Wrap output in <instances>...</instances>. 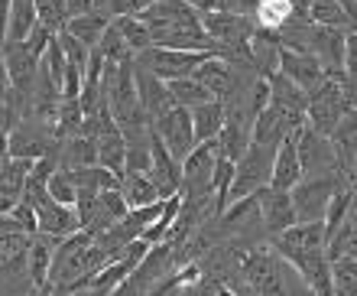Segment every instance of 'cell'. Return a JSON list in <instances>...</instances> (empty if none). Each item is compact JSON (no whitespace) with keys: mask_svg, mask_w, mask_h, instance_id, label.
I'll return each mask as SVG.
<instances>
[{"mask_svg":"<svg viewBox=\"0 0 357 296\" xmlns=\"http://www.w3.org/2000/svg\"><path fill=\"white\" fill-rule=\"evenodd\" d=\"M150 3H153V0H111L107 17H140Z\"/></svg>","mask_w":357,"mask_h":296,"instance_id":"obj_38","label":"cell"},{"mask_svg":"<svg viewBox=\"0 0 357 296\" xmlns=\"http://www.w3.org/2000/svg\"><path fill=\"white\" fill-rule=\"evenodd\" d=\"M98 147V166H104L107 172H114L117 179L123 176V137L121 131H111V134H104L94 140Z\"/></svg>","mask_w":357,"mask_h":296,"instance_id":"obj_28","label":"cell"},{"mask_svg":"<svg viewBox=\"0 0 357 296\" xmlns=\"http://www.w3.org/2000/svg\"><path fill=\"white\" fill-rule=\"evenodd\" d=\"M59 241L46 238V235H33L29 241V254H26V277L29 283H46L49 277V264H52V251Z\"/></svg>","mask_w":357,"mask_h":296,"instance_id":"obj_23","label":"cell"},{"mask_svg":"<svg viewBox=\"0 0 357 296\" xmlns=\"http://www.w3.org/2000/svg\"><path fill=\"white\" fill-rule=\"evenodd\" d=\"M341 186H344V182H341L335 172H325V176H302V179L289 189L296 219L299 221H321V212H325L328 199L341 189Z\"/></svg>","mask_w":357,"mask_h":296,"instance_id":"obj_3","label":"cell"},{"mask_svg":"<svg viewBox=\"0 0 357 296\" xmlns=\"http://www.w3.org/2000/svg\"><path fill=\"white\" fill-rule=\"evenodd\" d=\"M133 85H137V98H140V108H143V114H146V121H150V127L156 124V121H162V117L176 108L166 82L150 75V72L140 68L137 62H133Z\"/></svg>","mask_w":357,"mask_h":296,"instance_id":"obj_7","label":"cell"},{"mask_svg":"<svg viewBox=\"0 0 357 296\" xmlns=\"http://www.w3.org/2000/svg\"><path fill=\"white\" fill-rule=\"evenodd\" d=\"M289 17H292L289 0H260V7H257V13H254V23L264 29H276V33H280V27Z\"/></svg>","mask_w":357,"mask_h":296,"instance_id":"obj_34","label":"cell"},{"mask_svg":"<svg viewBox=\"0 0 357 296\" xmlns=\"http://www.w3.org/2000/svg\"><path fill=\"white\" fill-rule=\"evenodd\" d=\"M140 23L150 33V46L182 49V52H215L198 13L185 0H153L140 13Z\"/></svg>","mask_w":357,"mask_h":296,"instance_id":"obj_1","label":"cell"},{"mask_svg":"<svg viewBox=\"0 0 357 296\" xmlns=\"http://www.w3.org/2000/svg\"><path fill=\"white\" fill-rule=\"evenodd\" d=\"M280 33L276 29H264L257 27L254 36H250V49H247V66H250V72H254L257 78H273L276 72H280Z\"/></svg>","mask_w":357,"mask_h":296,"instance_id":"obj_10","label":"cell"},{"mask_svg":"<svg viewBox=\"0 0 357 296\" xmlns=\"http://www.w3.org/2000/svg\"><path fill=\"white\" fill-rule=\"evenodd\" d=\"M247 144H250V131H247L244 124H237V121H225V127H221L215 137V156L237 163L244 156Z\"/></svg>","mask_w":357,"mask_h":296,"instance_id":"obj_22","label":"cell"},{"mask_svg":"<svg viewBox=\"0 0 357 296\" xmlns=\"http://www.w3.org/2000/svg\"><path fill=\"white\" fill-rule=\"evenodd\" d=\"M10 219L17 221L20 231H26V235H36V212L29 209L26 202H17V205H13V212H10Z\"/></svg>","mask_w":357,"mask_h":296,"instance_id":"obj_39","label":"cell"},{"mask_svg":"<svg viewBox=\"0 0 357 296\" xmlns=\"http://www.w3.org/2000/svg\"><path fill=\"white\" fill-rule=\"evenodd\" d=\"M266 85H270V105L280 108L282 114L292 121V127H302L305 124V105H309V98L302 91L299 85H292L286 75H276L266 78Z\"/></svg>","mask_w":357,"mask_h":296,"instance_id":"obj_14","label":"cell"},{"mask_svg":"<svg viewBox=\"0 0 357 296\" xmlns=\"http://www.w3.org/2000/svg\"><path fill=\"white\" fill-rule=\"evenodd\" d=\"M215 296H234V290L227 287V283H215Z\"/></svg>","mask_w":357,"mask_h":296,"instance_id":"obj_49","label":"cell"},{"mask_svg":"<svg viewBox=\"0 0 357 296\" xmlns=\"http://www.w3.org/2000/svg\"><path fill=\"white\" fill-rule=\"evenodd\" d=\"M46 192H49V199L59 202V205H75V199H78V189H75L72 172H68V170H59V166H56V172L49 176Z\"/></svg>","mask_w":357,"mask_h":296,"instance_id":"obj_35","label":"cell"},{"mask_svg":"<svg viewBox=\"0 0 357 296\" xmlns=\"http://www.w3.org/2000/svg\"><path fill=\"white\" fill-rule=\"evenodd\" d=\"M166 88H169V95H172V101H176V108H185V111H192V108H198V105H205V101H215L205 88L198 85L195 78H176V82H166Z\"/></svg>","mask_w":357,"mask_h":296,"instance_id":"obj_29","label":"cell"},{"mask_svg":"<svg viewBox=\"0 0 357 296\" xmlns=\"http://www.w3.org/2000/svg\"><path fill=\"white\" fill-rule=\"evenodd\" d=\"M82 105H78V98H59V108H56V121H52V140L62 144L68 137H78L82 134Z\"/></svg>","mask_w":357,"mask_h":296,"instance_id":"obj_24","label":"cell"},{"mask_svg":"<svg viewBox=\"0 0 357 296\" xmlns=\"http://www.w3.org/2000/svg\"><path fill=\"white\" fill-rule=\"evenodd\" d=\"M3 166H7V153H0V176H3Z\"/></svg>","mask_w":357,"mask_h":296,"instance_id":"obj_50","label":"cell"},{"mask_svg":"<svg viewBox=\"0 0 357 296\" xmlns=\"http://www.w3.org/2000/svg\"><path fill=\"white\" fill-rule=\"evenodd\" d=\"M270 166H273V150L270 147L247 144L244 156L234 163V179H231V189H227V205L264 189L266 182H270Z\"/></svg>","mask_w":357,"mask_h":296,"instance_id":"obj_2","label":"cell"},{"mask_svg":"<svg viewBox=\"0 0 357 296\" xmlns=\"http://www.w3.org/2000/svg\"><path fill=\"white\" fill-rule=\"evenodd\" d=\"M52 150V134H49V127L36 124V121H17V124L10 127V137H7V156L13 160H29L36 163L43 156H49Z\"/></svg>","mask_w":357,"mask_h":296,"instance_id":"obj_6","label":"cell"},{"mask_svg":"<svg viewBox=\"0 0 357 296\" xmlns=\"http://www.w3.org/2000/svg\"><path fill=\"white\" fill-rule=\"evenodd\" d=\"M185 3L195 10L198 17H202V13H215V10H225V0H185Z\"/></svg>","mask_w":357,"mask_h":296,"instance_id":"obj_43","label":"cell"},{"mask_svg":"<svg viewBox=\"0 0 357 296\" xmlns=\"http://www.w3.org/2000/svg\"><path fill=\"white\" fill-rule=\"evenodd\" d=\"M146 176H150V182L156 186L160 199L176 195L178 182H182V166H178V160L166 150V144L156 137V131H150V166H146Z\"/></svg>","mask_w":357,"mask_h":296,"instance_id":"obj_8","label":"cell"},{"mask_svg":"<svg viewBox=\"0 0 357 296\" xmlns=\"http://www.w3.org/2000/svg\"><path fill=\"white\" fill-rule=\"evenodd\" d=\"M302 179V170H299V156H296V137H286L276 150H273V166H270V189H280V192H289L296 182Z\"/></svg>","mask_w":357,"mask_h":296,"instance_id":"obj_16","label":"cell"},{"mask_svg":"<svg viewBox=\"0 0 357 296\" xmlns=\"http://www.w3.org/2000/svg\"><path fill=\"white\" fill-rule=\"evenodd\" d=\"M280 75H286L292 82V85H299L305 95H309L312 88L321 82V75H325V68H321V62L315 56H309V52H296V49H280Z\"/></svg>","mask_w":357,"mask_h":296,"instance_id":"obj_12","label":"cell"},{"mask_svg":"<svg viewBox=\"0 0 357 296\" xmlns=\"http://www.w3.org/2000/svg\"><path fill=\"white\" fill-rule=\"evenodd\" d=\"M309 23L325 29H354V20L335 3V0H312L309 3Z\"/></svg>","mask_w":357,"mask_h":296,"instance_id":"obj_27","label":"cell"},{"mask_svg":"<svg viewBox=\"0 0 357 296\" xmlns=\"http://www.w3.org/2000/svg\"><path fill=\"white\" fill-rule=\"evenodd\" d=\"M36 3V23L46 27L49 33L66 29V0H33Z\"/></svg>","mask_w":357,"mask_h":296,"instance_id":"obj_36","label":"cell"},{"mask_svg":"<svg viewBox=\"0 0 357 296\" xmlns=\"http://www.w3.org/2000/svg\"><path fill=\"white\" fill-rule=\"evenodd\" d=\"M111 27L121 33V39L127 43L133 56H140L143 49H150V33L140 23V17H111Z\"/></svg>","mask_w":357,"mask_h":296,"instance_id":"obj_30","label":"cell"},{"mask_svg":"<svg viewBox=\"0 0 357 296\" xmlns=\"http://www.w3.org/2000/svg\"><path fill=\"white\" fill-rule=\"evenodd\" d=\"M257 199H260V221H264V228H266V235H270V238L282 235V231L292 228V225H299L296 209H292L289 192H280V189L264 186V189L257 192Z\"/></svg>","mask_w":357,"mask_h":296,"instance_id":"obj_11","label":"cell"},{"mask_svg":"<svg viewBox=\"0 0 357 296\" xmlns=\"http://www.w3.org/2000/svg\"><path fill=\"white\" fill-rule=\"evenodd\" d=\"M52 36H56V33H49L46 27H39V23H36V27H33V29L26 33V39H23V46H26L29 56L43 59V52H46V46H49V39H52Z\"/></svg>","mask_w":357,"mask_h":296,"instance_id":"obj_37","label":"cell"},{"mask_svg":"<svg viewBox=\"0 0 357 296\" xmlns=\"http://www.w3.org/2000/svg\"><path fill=\"white\" fill-rule=\"evenodd\" d=\"M62 163L59 170H85V166H98V147L91 137H68L62 140Z\"/></svg>","mask_w":357,"mask_h":296,"instance_id":"obj_26","label":"cell"},{"mask_svg":"<svg viewBox=\"0 0 357 296\" xmlns=\"http://www.w3.org/2000/svg\"><path fill=\"white\" fill-rule=\"evenodd\" d=\"M188 78H195L198 85L205 88L215 101H225L227 91H231V85H234V66L225 62L221 56H208Z\"/></svg>","mask_w":357,"mask_h":296,"instance_id":"obj_17","label":"cell"},{"mask_svg":"<svg viewBox=\"0 0 357 296\" xmlns=\"http://www.w3.org/2000/svg\"><path fill=\"white\" fill-rule=\"evenodd\" d=\"M188 114H192V134H195V144H208V140H215L218 131H221L225 121H227L225 105H221V101H205V105L192 108Z\"/></svg>","mask_w":357,"mask_h":296,"instance_id":"obj_19","label":"cell"},{"mask_svg":"<svg viewBox=\"0 0 357 296\" xmlns=\"http://www.w3.org/2000/svg\"><path fill=\"white\" fill-rule=\"evenodd\" d=\"M29 241H33V235H26V231H10L0 238V274H7V277L26 274Z\"/></svg>","mask_w":357,"mask_h":296,"instance_id":"obj_18","label":"cell"},{"mask_svg":"<svg viewBox=\"0 0 357 296\" xmlns=\"http://www.w3.org/2000/svg\"><path fill=\"white\" fill-rule=\"evenodd\" d=\"M72 179H75V189H85V192H107V189H117L121 179L107 172L104 166H85V170H68Z\"/></svg>","mask_w":357,"mask_h":296,"instance_id":"obj_32","label":"cell"},{"mask_svg":"<svg viewBox=\"0 0 357 296\" xmlns=\"http://www.w3.org/2000/svg\"><path fill=\"white\" fill-rule=\"evenodd\" d=\"M7 20H10V0H0V46L7 43Z\"/></svg>","mask_w":357,"mask_h":296,"instance_id":"obj_45","label":"cell"},{"mask_svg":"<svg viewBox=\"0 0 357 296\" xmlns=\"http://www.w3.org/2000/svg\"><path fill=\"white\" fill-rule=\"evenodd\" d=\"M111 27V17L107 13H98V10H91V13H85V17H75L66 23V33L72 39H78L85 49H94L98 46V39H101V33Z\"/></svg>","mask_w":357,"mask_h":296,"instance_id":"obj_25","label":"cell"},{"mask_svg":"<svg viewBox=\"0 0 357 296\" xmlns=\"http://www.w3.org/2000/svg\"><path fill=\"white\" fill-rule=\"evenodd\" d=\"M292 137H296V156H299L302 176H325V172H335V176H338V170H335V153H331L328 137L315 134V131L305 127V124H302Z\"/></svg>","mask_w":357,"mask_h":296,"instance_id":"obj_5","label":"cell"},{"mask_svg":"<svg viewBox=\"0 0 357 296\" xmlns=\"http://www.w3.org/2000/svg\"><path fill=\"white\" fill-rule=\"evenodd\" d=\"M94 3L91 0H66V23L75 17H85V13H91Z\"/></svg>","mask_w":357,"mask_h":296,"instance_id":"obj_42","label":"cell"},{"mask_svg":"<svg viewBox=\"0 0 357 296\" xmlns=\"http://www.w3.org/2000/svg\"><path fill=\"white\" fill-rule=\"evenodd\" d=\"M348 215H354V186H341V189L328 199L325 212H321V231H325V241L348 221Z\"/></svg>","mask_w":357,"mask_h":296,"instance_id":"obj_21","label":"cell"},{"mask_svg":"<svg viewBox=\"0 0 357 296\" xmlns=\"http://www.w3.org/2000/svg\"><path fill=\"white\" fill-rule=\"evenodd\" d=\"M10 98V75H7V66H3V56H0V105H7Z\"/></svg>","mask_w":357,"mask_h":296,"instance_id":"obj_44","label":"cell"},{"mask_svg":"<svg viewBox=\"0 0 357 296\" xmlns=\"http://www.w3.org/2000/svg\"><path fill=\"white\" fill-rule=\"evenodd\" d=\"M296 131H299V127H292V121L282 114L280 108L266 105L264 111L250 121V144H260V147L276 150V147H280L289 134H296Z\"/></svg>","mask_w":357,"mask_h":296,"instance_id":"obj_13","label":"cell"},{"mask_svg":"<svg viewBox=\"0 0 357 296\" xmlns=\"http://www.w3.org/2000/svg\"><path fill=\"white\" fill-rule=\"evenodd\" d=\"M257 7H260V0H225L227 13H237V17H247V20H254Z\"/></svg>","mask_w":357,"mask_h":296,"instance_id":"obj_41","label":"cell"},{"mask_svg":"<svg viewBox=\"0 0 357 296\" xmlns=\"http://www.w3.org/2000/svg\"><path fill=\"white\" fill-rule=\"evenodd\" d=\"M10 231H20L17 221L10 219V215H0V238H3V235H10Z\"/></svg>","mask_w":357,"mask_h":296,"instance_id":"obj_47","label":"cell"},{"mask_svg":"<svg viewBox=\"0 0 357 296\" xmlns=\"http://www.w3.org/2000/svg\"><path fill=\"white\" fill-rule=\"evenodd\" d=\"M178 296H215V280L202 274L198 280H192V283H185L178 290Z\"/></svg>","mask_w":357,"mask_h":296,"instance_id":"obj_40","label":"cell"},{"mask_svg":"<svg viewBox=\"0 0 357 296\" xmlns=\"http://www.w3.org/2000/svg\"><path fill=\"white\" fill-rule=\"evenodd\" d=\"M78 228V215L72 205H59V202H43L36 209V235H46V238H68V235H75Z\"/></svg>","mask_w":357,"mask_h":296,"instance_id":"obj_15","label":"cell"},{"mask_svg":"<svg viewBox=\"0 0 357 296\" xmlns=\"http://www.w3.org/2000/svg\"><path fill=\"white\" fill-rule=\"evenodd\" d=\"M208 56H215V52H182V49L150 46V49H143L140 56H133V62L140 68H146L150 75L162 78V82H176V78L192 75Z\"/></svg>","mask_w":357,"mask_h":296,"instance_id":"obj_4","label":"cell"},{"mask_svg":"<svg viewBox=\"0 0 357 296\" xmlns=\"http://www.w3.org/2000/svg\"><path fill=\"white\" fill-rule=\"evenodd\" d=\"M335 3H338V7H341V10H344V13H348V17H351V20H354V17H357V0H335Z\"/></svg>","mask_w":357,"mask_h":296,"instance_id":"obj_48","label":"cell"},{"mask_svg":"<svg viewBox=\"0 0 357 296\" xmlns=\"http://www.w3.org/2000/svg\"><path fill=\"white\" fill-rule=\"evenodd\" d=\"M94 52L104 59V66H117V62H127V59H133V52L127 49V43H123L121 33H117L114 27H107L101 33V39H98Z\"/></svg>","mask_w":357,"mask_h":296,"instance_id":"obj_33","label":"cell"},{"mask_svg":"<svg viewBox=\"0 0 357 296\" xmlns=\"http://www.w3.org/2000/svg\"><path fill=\"white\" fill-rule=\"evenodd\" d=\"M354 241H357V221H354V215H348V221L325 241V258H328V264L331 260H341V258H354Z\"/></svg>","mask_w":357,"mask_h":296,"instance_id":"obj_31","label":"cell"},{"mask_svg":"<svg viewBox=\"0 0 357 296\" xmlns=\"http://www.w3.org/2000/svg\"><path fill=\"white\" fill-rule=\"evenodd\" d=\"M20 296H52V287H49V283H29Z\"/></svg>","mask_w":357,"mask_h":296,"instance_id":"obj_46","label":"cell"},{"mask_svg":"<svg viewBox=\"0 0 357 296\" xmlns=\"http://www.w3.org/2000/svg\"><path fill=\"white\" fill-rule=\"evenodd\" d=\"M117 189H121L127 209H143V205H153V202H162L146 172H123Z\"/></svg>","mask_w":357,"mask_h":296,"instance_id":"obj_20","label":"cell"},{"mask_svg":"<svg viewBox=\"0 0 357 296\" xmlns=\"http://www.w3.org/2000/svg\"><path fill=\"white\" fill-rule=\"evenodd\" d=\"M153 131H156V137L166 144V150H169L178 163L185 160L188 153L198 147L195 144V134H192V114H188L185 108H172L162 121H156V124H153Z\"/></svg>","mask_w":357,"mask_h":296,"instance_id":"obj_9","label":"cell"}]
</instances>
